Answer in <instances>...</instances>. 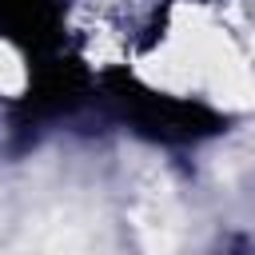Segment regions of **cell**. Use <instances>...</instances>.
Listing matches in <instances>:
<instances>
[{
  "label": "cell",
  "instance_id": "7a4b0ae2",
  "mask_svg": "<svg viewBox=\"0 0 255 255\" xmlns=\"http://www.w3.org/2000/svg\"><path fill=\"white\" fill-rule=\"evenodd\" d=\"M251 52H255V36H251Z\"/></svg>",
  "mask_w": 255,
  "mask_h": 255
},
{
  "label": "cell",
  "instance_id": "6da1fadb",
  "mask_svg": "<svg viewBox=\"0 0 255 255\" xmlns=\"http://www.w3.org/2000/svg\"><path fill=\"white\" fill-rule=\"evenodd\" d=\"M24 84V72H20V60L0 44V92H16Z\"/></svg>",
  "mask_w": 255,
  "mask_h": 255
}]
</instances>
